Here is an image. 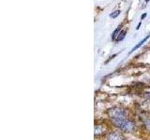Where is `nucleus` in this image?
I'll return each mask as SVG.
<instances>
[{"label": "nucleus", "mask_w": 150, "mask_h": 140, "mask_svg": "<svg viewBox=\"0 0 150 140\" xmlns=\"http://www.w3.org/2000/svg\"><path fill=\"white\" fill-rule=\"evenodd\" d=\"M112 123L115 124V126H116L117 128L121 129L122 131H125V132L130 133V132H133L135 129V123L132 120L126 119L125 117L112 120Z\"/></svg>", "instance_id": "1"}, {"label": "nucleus", "mask_w": 150, "mask_h": 140, "mask_svg": "<svg viewBox=\"0 0 150 140\" xmlns=\"http://www.w3.org/2000/svg\"><path fill=\"white\" fill-rule=\"evenodd\" d=\"M144 96L150 99V92H144Z\"/></svg>", "instance_id": "10"}, {"label": "nucleus", "mask_w": 150, "mask_h": 140, "mask_svg": "<svg viewBox=\"0 0 150 140\" xmlns=\"http://www.w3.org/2000/svg\"><path fill=\"white\" fill-rule=\"evenodd\" d=\"M106 138H107V140H125V137L123 136V134L116 133V132H112V133L108 134Z\"/></svg>", "instance_id": "3"}, {"label": "nucleus", "mask_w": 150, "mask_h": 140, "mask_svg": "<svg viewBox=\"0 0 150 140\" xmlns=\"http://www.w3.org/2000/svg\"><path fill=\"white\" fill-rule=\"evenodd\" d=\"M121 27H122V25L118 26V27L116 28V30L112 34V40H116L117 36H118V35H119V31L121 30Z\"/></svg>", "instance_id": "6"}, {"label": "nucleus", "mask_w": 150, "mask_h": 140, "mask_svg": "<svg viewBox=\"0 0 150 140\" xmlns=\"http://www.w3.org/2000/svg\"><path fill=\"white\" fill-rule=\"evenodd\" d=\"M144 127L146 128L149 132H150V119H147L144 121Z\"/></svg>", "instance_id": "8"}, {"label": "nucleus", "mask_w": 150, "mask_h": 140, "mask_svg": "<svg viewBox=\"0 0 150 140\" xmlns=\"http://www.w3.org/2000/svg\"><path fill=\"white\" fill-rule=\"evenodd\" d=\"M145 2H146V3H148V2H149V0H145Z\"/></svg>", "instance_id": "13"}, {"label": "nucleus", "mask_w": 150, "mask_h": 140, "mask_svg": "<svg viewBox=\"0 0 150 140\" xmlns=\"http://www.w3.org/2000/svg\"><path fill=\"white\" fill-rule=\"evenodd\" d=\"M119 13H120V10H116V11H115L114 13H112L111 15H110V17H111V18H116L117 16L119 15Z\"/></svg>", "instance_id": "9"}, {"label": "nucleus", "mask_w": 150, "mask_h": 140, "mask_svg": "<svg viewBox=\"0 0 150 140\" xmlns=\"http://www.w3.org/2000/svg\"><path fill=\"white\" fill-rule=\"evenodd\" d=\"M146 15H147V14H146V13H144V14H143V15H142V16H141V19H142V20H144V19L145 17H146Z\"/></svg>", "instance_id": "11"}, {"label": "nucleus", "mask_w": 150, "mask_h": 140, "mask_svg": "<svg viewBox=\"0 0 150 140\" xmlns=\"http://www.w3.org/2000/svg\"><path fill=\"white\" fill-rule=\"evenodd\" d=\"M107 115L109 116V118L112 120L118 119V118H123L126 116V112L124 109L120 108V107H111L107 110Z\"/></svg>", "instance_id": "2"}, {"label": "nucleus", "mask_w": 150, "mask_h": 140, "mask_svg": "<svg viewBox=\"0 0 150 140\" xmlns=\"http://www.w3.org/2000/svg\"><path fill=\"white\" fill-rule=\"evenodd\" d=\"M104 132H105V128H104V126H103V125H100V124H96L95 125V136L100 135Z\"/></svg>", "instance_id": "4"}, {"label": "nucleus", "mask_w": 150, "mask_h": 140, "mask_svg": "<svg viewBox=\"0 0 150 140\" xmlns=\"http://www.w3.org/2000/svg\"><path fill=\"white\" fill-rule=\"evenodd\" d=\"M149 36H147L146 37H144V39H143L142 41H140V42H139V43H138L137 45H136V46L134 47V48L132 49V50H131V51H130V53H131V52H133V51H134V50H137V49H139V48H140V47H141V46H142V45H143V44L144 43V42H145V41H146V40L148 39V37H149Z\"/></svg>", "instance_id": "5"}, {"label": "nucleus", "mask_w": 150, "mask_h": 140, "mask_svg": "<svg viewBox=\"0 0 150 140\" xmlns=\"http://www.w3.org/2000/svg\"><path fill=\"white\" fill-rule=\"evenodd\" d=\"M126 33H127V31H126V30H123V31H121V32L119 33L118 36H117V38H116V41H121V40H123V39L125 38Z\"/></svg>", "instance_id": "7"}, {"label": "nucleus", "mask_w": 150, "mask_h": 140, "mask_svg": "<svg viewBox=\"0 0 150 140\" xmlns=\"http://www.w3.org/2000/svg\"><path fill=\"white\" fill-rule=\"evenodd\" d=\"M141 24H142V22H140V23H139V24L137 25V28H136V29H137V30H138V29H139V28H140V26H141Z\"/></svg>", "instance_id": "12"}]
</instances>
